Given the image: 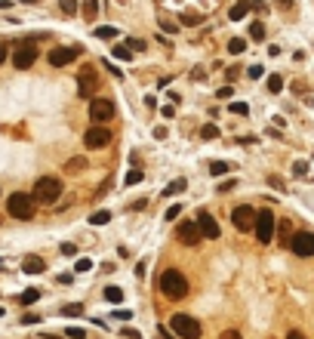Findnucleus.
Segmentation results:
<instances>
[{
	"label": "nucleus",
	"mask_w": 314,
	"mask_h": 339,
	"mask_svg": "<svg viewBox=\"0 0 314 339\" xmlns=\"http://www.w3.org/2000/svg\"><path fill=\"white\" fill-rule=\"evenodd\" d=\"M219 339H244V336H240V333H237V330H225V333H222V336H219Z\"/></svg>",
	"instance_id": "nucleus-41"
},
{
	"label": "nucleus",
	"mask_w": 314,
	"mask_h": 339,
	"mask_svg": "<svg viewBox=\"0 0 314 339\" xmlns=\"http://www.w3.org/2000/svg\"><path fill=\"white\" fill-rule=\"evenodd\" d=\"M250 9H265V0H250Z\"/></svg>",
	"instance_id": "nucleus-46"
},
{
	"label": "nucleus",
	"mask_w": 314,
	"mask_h": 339,
	"mask_svg": "<svg viewBox=\"0 0 314 339\" xmlns=\"http://www.w3.org/2000/svg\"><path fill=\"white\" fill-rule=\"evenodd\" d=\"M142 182V170H129L126 173V185H139Z\"/></svg>",
	"instance_id": "nucleus-31"
},
{
	"label": "nucleus",
	"mask_w": 314,
	"mask_h": 339,
	"mask_svg": "<svg viewBox=\"0 0 314 339\" xmlns=\"http://www.w3.org/2000/svg\"><path fill=\"white\" fill-rule=\"evenodd\" d=\"M99 15V0H83V19L92 22Z\"/></svg>",
	"instance_id": "nucleus-17"
},
{
	"label": "nucleus",
	"mask_w": 314,
	"mask_h": 339,
	"mask_svg": "<svg viewBox=\"0 0 314 339\" xmlns=\"http://www.w3.org/2000/svg\"><path fill=\"white\" fill-rule=\"evenodd\" d=\"M37 299H40V290H34V287H31V290H25L22 296H18V302H22V306H34Z\"/></svg>",
	"instance_id": "nucleus-19"
},
{
	"label": "nucleus",
	"mask_w": 314,
	"mask_h": 339,
	"mask_svg": "<svg viewBox=\"0 0 314 339\" xmlns=\"http://www.w3.org/2000/svg\"><path fill=\"white\" fill-rule=\"evenodd\" d=\"M34 210H37L34 194H22V191L9 194V201H6V213H9L12 219H31V216H34Z\"/></svg>",
	"instance_id": "nucleus-3"
},
{
	"label": "nucleus",
	"mask_w": 314,
	"mask_h": 339,
	"mask_svg": "<svg viewBox=\"0 0 314 339\" xmlns=\"http://www.w3.org/2000/svg\"><path fill=\"white\" fill-rule=\"evenodd\" d=\"M231 170V164H225V160H213V164H210V173L213 176H222V173H228Z\"/></svg>",
	"instance_id": "nucleus-23"
},
{
	"label": "nucleus",
	"mask_w": 314,
	"mask_h": 339,
	"mask_svg": "<svg viewBox=\"0 0 314 339\" xmlns=\"http://www.w3.org/2000/svg\"><path fill=\"white\" fill-rule=\"evenodd\" d=\"M170 330H173L179 339H197V336H200V324H197L191 315H173Z\"/></svg>",
	"instance_id": "nucleus-4"
},
{
	"label": "nucleus",
	"mask_w": 314,
	"mask_h": 339,
	"mask_svg": "<svg viewBox=\"0 0 314 339\" xmlns=\"http://www.w3.org/2000/svg\"><path fill=\"white\" fill-rule=\"evenodd\" d=\"M105 299H108V302H114V306H117V302L123 299V290H120V287H105Z\"/></svg>",
	"instance_id": "nucleus-21"
},
{
	"label": "nucleus",
	"mask_w": 314,
	"mask_h": 339,
	"mask_svg": "<svg viewBox=\"0 0 314 339\" xmlns=\"http://www.w3.org/2000/svg\"><path fill=\"white\" fill-rule=\"evenodd\" d=\"M62 198V179L59 176H40L34 182V201L40 204H55Z\"/></svg>",
	"instance_id": "nucleus-2"
},
{
	"label": "nucleus",
	"mask_w": 314,
	"mask_h": 339,
	"mask_svg": "<svg viewBox=\"0 0 314 339\" xmlns=\"http://www.w3.org/2000/svg\"><path fill=\"white\" fill-rule=\"evenodd\" d=\"M228 49H231V52H237V56H240V52L247 49V40H244V37H231V40H228Z\"/></svg>",
	"instance_id": "nucleus-25"
},
{
	"label": "nucleus",
	"mask_w": 314,
	"mask_h": 339,
	"mask_svg": "<svg viewBox=\"0 0 314 339\" xmlns=\"http://www.w3.org/2000/svg\"><path fill=\"white\" fill-rule=\"evenodd\" d=\"M182 188H185V179H179V182H173L170 188H163V198H170V194H179Z\"/></svg>",
	"instance_id": "nucleus-30"
},
{
	"label": "nucleus",
	"mask_w": 314,
	"mask_h": 339,
	"mask_svg": "<svg viewBox=\"0 0 314 339\" xmlns=\"http://www.w3.org/2000/svg\"><path fill=\"white\" fill-rule=\"evenodd\" d=\"M179 213H182V207H179V204H173L170 210H166V222H176V219H179Z\"/></svg>",
	"instance_id": "nucleus-34"
},
{
	"label": "nucleus",
	"mask_w": 314,
	"mask_h": 339,
	"mask_svg": "<svg viewBox=\"0 0 314 339\" xmlns=\"http://www.w3.org/2000/svg\"><path fill=\"white\" fill-rule=\"evenodd\" d=\"M77 52H80V46H55V49L49 52V65L62 68V65H68V62L77 59Z\"/></svg>",
	"instance_id": "nucleus-12"
},
{
	"label": "nucleus",
	"mask_w": 314,
	"mask_h": 339,
	"mask_svg": "<svg viewBox=\"0 0 314 339\" xmlns=\"http://www.w3.org/2000/svg\"><path fill=\"white\" fill-rule=\"evenodd\" d=\"M92 269V259H77V272H89Z\"/></svg>",
	"instance_id": "nucleus-39"
},
{
	"label": "nucleus",
	"mask_w": 314,
	"mask_h": 339,
	"mask_svg": "<svg viewBox=\"0 0 314 339\" xmlns=\"http://www.w3.org/2000/svg\"><path fill=\"white\" fill-rule=\"evenodd\" d=\"M250 37H253V40H262V37H265V25H262V22H253V25H250Z\"/></svg>",
	"instance_id": "nucleus-26"
},
{
	"label": "nucleus",
	"mask_w": 314,
	"mask_h": 339,
	"mask_svg": "<svg viewBox=\"0 0 314 339\" xmlns=\"http://www.w3.org/2000/svg\"><path fill=\"white\" fill-rule=\"evenodd\" d=\"M62 253L65 256H74V253H77V247H74V244H62Z\"/></svg>",
	"instance_id": "nucleus-43"
},
{
	"label": "nucleus",
	"mask_w": 314,
	"mask_h": 339,
	"mask_svg": "<svg viewBox=\"0 0 314 339\" xmlns=\"http://www.w3.org/2000/svg\"><path fill=\"white\" fill-rule=\"evenodd\" d=\"M182 22H185V25H197V22H200V15H191V12H182Z\"/></svg>",
	"instance_id": "nucleus-37"
},
{
	"label": "nucleus",
	"mask_w": 314,
	"mask_h": 339,
	"mask_svg": "<svg viewBox=\"0 0 314 339\" xmlns=\"http://www.w3.org/2000/svg\"><path fill=\"white\" fill-rule=\"evenodd\" d=\"M247 12H250V3H247V0H240V3H234V6H231L228 19H231V22H240V19H244Z\"/></svg>",
	"instance_id": "nucleus-16"
},
{
	"label": "nucleus",
	"mask_w": 314,
	"mask_h": 339,
	"mask_svg": "<svg viewBox=\"0 0 314 339\" xmlns=\"http://www.w3.org/2000/svg\"><path fill=\"white\" fill-rule=\"evenodd\" d=\"M6 59V43H0V62Z\"/></svg>",
	"instance_id": "nucleus-48"
},
{
	"label": "nucleus",
	"mask_w": 314,
	"mask_h": 339,
	"mask_svg": "<svg viewBox=\"0 0 314 339\" xmlns=\"http://www.w3.org/2000/svg\"><path fill=\"white\" fill-rule=\"evenodd\" d=\"M89 222L92 225H105V222H111V213L108 210H99V213H92V216H89Z\"/></svg>",
	"instance_id": "nucleus-22"
},
{
	"label": "nucleus",
	"mask_w": 314,
	"mask_h": 339,
	"mask_svg": "<svg viewBox=\"0 0 314 339\" xmlns=\"http://www.w3.org/2000/svg\"><path fill=\"white\" fill-rule=\"evenodd\" d=\"M200 136H203V139H216V136H219V127H213V123H207V127L200 130Z\"/></svg>",
	"instance_id": "nucleus-32"
},
{
	"label": "nucleus",
	"mask_w": 314,
	"mask_h": 339,
	"mask_svg": "<svg viewBox=\"0 0 314 339\" xmlns=\"http://www.w3.org/2000/svg\"><path fill=\"white\" fill-rule=\"evenodd\" d=\"M287 339H305V336H302L299 330H290V333H287Z\"/></svg>",
	"instance_id": "nucleus-47"
},
{
	"label": "nucleus",
	"mask_w": 314,
	"mask_h": 339,
	"mask_svg": "<svg viewBox=\"0 0 314 339\" xmlns=\"http://www.w3.org/2000/svg\"><path fill=\"white\" fill-rule=\"evenodd\" d=\"M96 37H102V40H111V37H117V28H111V25H105V28H96Z\"/></svg>",
	"instance_id": "nucleus-28"
},
{
	"label": "nucleus",
	"mask_w": 314,
	"mask_h": 339,
	"mask_svg": "<svg viewBox=\"0 0 314 339\" xmlns=\"http://www.w3.org/2000/svg\"><path fill=\"white\" fill-rule=\"evenodd\" d=\"M34 59H37V46H34V40L18 43L15 52H12V65H15V68H31Z\"/></svg>",
	"instance_id": "nucleus-8"
},
{
	"label": "nucleus",
	"mask_w": 314,
	"mask_h": 339,
	"mask_svg": "<svg viewBox=\"0 0 314 339\" xmlns=\"http://www.w3.org/2000/svg\"><path fill=\"white\" fill-rule=\"evenodd\" d=\"M197 225H200V231H203V238H219V225H216V219L210 216L207 210L197 213Z\"/></svg>",
	"instance_id": "nucleus-14"
},
{
	"label": "nucleus",
	"mask_w": 314,
	"mask_h": 339,
	"mask_svg": "<svg viewBox=\"0 0 314 339\" xmlns=\"http://www.w3.org/2000/svg\"><path fill=\"white\" fill-rule=\"evenodd\" d=\"M99 86V77H96V68L92 65H83L80 68V74H77V90L83 99H92V90Z\"/></svg>",
	"instance_id": "nucleus-7"
},
{
	"label": "nucleus",
	"mask_w": 314,
	"mask_h": 339,
	"mask_svg": "<svg viewBox=\"0 0 314 339\" xmlns=\"http://www.w3.org/2000/svg\"><path fill=\"white\" fill-rule=\"evenodd\" d=\"M105 68H108V71H111V74H114V77H123V71H120L117 65H111V62H105Z\"/></svg>",
	"instance_id": "nucleus-42"
},
{
	"label": "nucleus",
	"mask_w": 314,
	"mask_h": 339,
	"mask_svg": "<svg viewBox=\"0 0 314 339\" xmlns=\"http://www.w3.org/2000/svg\"><path fill=\"white\" fill-rule=\"evenodd\" d=\"M0 272H3V259H0Z\"/></svg>",
	"instance_id": "nucleus-49"
},
{
	"label": "nucleus",
	"mask_w": 314,
	"mask_h": 339,
	"mask_svg": "<svg viewBox=\"0 0 314 339\" xmlns=\"http://www.w3.org/2000/svg\"><path fill=\"white\" fill-rule=\"evenodd\" d=\"M126 46H129V49H145V40H139V37H133V40H129V43H126Z\"/></svg>",
	"instance_id": "nucleus-40"
},
{
	"label": "nucleus",
	"mask_w": 314,
	"mask_h": 339,
	"mask_svg": "<svg viewBox=\"0 0 314 339\" xmlns=\"http://www.w3.org/2000/svg\"><path fill=\"white\" fill-rule=\"evenodd\" d=\"M250 77H262V65H250Z\"/></svg>",
	"instance_id": "nucleus-45"
},
{
	"label": "nucleus",
	"mask_w": 314,
	"mask_h": 339,
	"mask_svg": "<svg viewBox=\"0 0 314 339\" xmlns=\"http://www.w3.org/2000/svg\"><path fill=\"white\" fill-rule=\"evenodd\" d=\"M274 228H277V222H274V213L271 210H262V213H256V241L259 244H268L271 238H274Z\"/></svg>",
	"instance_id": "nucleus-5"
},
{
	"label": "nucleus",
	"mask_w": 314,
	"mask_h": 339,
	"mask_svg": "<svg viewBox=\"0 0 314 339\" xmlns=\"http://www.w3.org/2000/svg\"><path fill=\"white\" fill-rule=\"evenodd\" d=\"M22 272H25V275H40V272H43V259H40V256H25Z\"/></svg>",
	"instance_id": "nucleus-15"
},
{
	"label": "nucleus",
	"mask_w": 314,
	"mask_h": 339,
	"mask_svg": "<svg viewBox=\"0 0 314 339\" xmlns=\"http://www.w3.org/2000/svg\"><path fill=\"white\" fill-rule=\"evenodd\" d=\"M290 250L296 256H314V235L311 231H296L290 238Z\"/></svg>",
	"instance_id": "nucleus-6"
},
{
	"label": "nucleus",
	"mask_w": 314,
	"mask_h": 339,
	"mask_svg": "<svg viewBox=\"0 0 314 339\" xmlns=\"http://www.w3.org/2000/svg\"><path fill=\"white\" fill-rule=\"evenodd\" d=\"M86 336V330H80V327H68V339H83Z\"/></svg>",
	"instance_id": "nucleus-36"
},
{
	"label": "nucleus",
	"mask_w": 314,
	"mask_h": 339,
	"mask_svg": "<svg viewBox=\"0 0 314 339\" xmlns=\"http://www.w3.org/2000/svg\"><path fill=\"white\" fill-rule=\"evenodd\" d=\"M231 222L237 231H253L256 228V210L253 207H234L231 210Z\"/></svg>",
	"instance_id": "nucleus-9"
},
{
	"label": "nucleus",
	"mask_w": 314,
	"mask_h": 339,
	"mask_svg": "<svg viewBox=\"0 0 314 339\" xmlns=\"http://www.w3.org/2000/svg\"><path fill=\"white\" fill-rule=\"evenodd\" d=\"M120 333H123V336H126V339H142V336H139V333H136V330H129V327H123V330H120Z\"/></svg>",
	"instance_id": "nucleus-44"
},
{
	"label": "nucleus",
	"mask_w": 314,
	"mask_h": 339,
	"mask_svg": "<svg viewBox=\"0 0 314 339\" xmlns=\"http://www.w3.org/2000/svg\"><path fill=\"white\" fill-rule=\"evenodd\" d=\"M247 111H250L247 102H231V114H247Z\"/></svg>",
	"instance_id": "nucleus-33"
},
{
	"label": "nucleus",
	"mask_w": 314,
	"mask_h": 339,
	"mask_svg": "<svg viewBox=\"0 0 314 339\" xmlns=\"http://www.w3.org/2000/svg\"><path fill=\"white\" fill-rule=\"evenodd\" d=\"M293 173H296V176H305V173H308V164H305V160H296V164H293Z\"/></svg>",
	"instance_id": "nucleus-35"
},
{
	"label": "nucleus",
	"mask_w": 314,
	"mask_h": 339,
	"mask_svg": "<svg viewBox=\"0 0 314 339\" xmlns=\"http://www.w3.org/2000/svg\"><path fill=\"white\" fill-rule=\"evenodd\" d=\"M86 167V160L83 157H77V160H68V170H83Z\"/></svg>",
	"instance_id": "nucleus-38"
},
{
	"label": "nucleus",
	"mask_w": 314,
	"mask_h": 339,
	"mask_svg": "<svg viewBox=\"0 0 314 339\" xmlns=\"http://www.w3.org/2000/svg\"><path fill=\"white\" fill-rule=\"evenodd\" d=\"M62 315H65V318H77V315H83V306H80V302H71V306H62Z\"/></svg>",
	"instance_id": "nucleus-20"
},
{
	"label": "nucleus",
	"mask_w": 314,
	"mask_h": 339,
	"mask_svg": "<svg viewBox=\"0 0 314 339\" xmlns=\"http://www.w3.org/2000/svg\"><path fill=\"white\" fill-rule=\"evenodd\" d=\"M176 235H179V241H182V244L194 247V244L203 238V231H200V225H197V222H182V225L176 228Z\"/></svg>",
	"instance_id": "nucleus-13"
},
{
	"label": "nucleus",
	"mask_w": 314,
	"mask_h": 339,
	"mask_svg": "<svg viewBox=\"0 0 314 339\" xmlns=\"http://www.w3.org/2000/svg\"><path fill=\"white\" fill-rule=\"evenodd\" d=\"M111 142V130L108 127H89L86 136H83V145L86 148H105Z\"/></svg>",
	"instance_id": "nucleus-11"
},
{
	"label": "nucleus",
	"mask_w": 314,
	"mask_h": 339,
	"mask_svg": "<svg viewBox=\"0 0 314 339\" xmlns=\"http://www.w3.org/2000/svg\"><path fill=\"white\" fill-rule=\"evenodd\" d=\"M59 9L65 15H74V12H77V0H59Z\"/></svg>",
	"instance_id": "nucleus-29"
},
{
	"label": "nucleus",
	"mask_w": 314,
	"mask_h": 339,
	"mask_svg": "<svg viewBox=\"0 0 314 339\" xmlns=\"http://www.w3.org/2000/svg\"><path fill=\"white\" fill-rule=\"evenodd\" d=\"M290 238H293V222L284 219L281 222V247H290Z\"/></svg>",
	"instance_id": "nucleus-18"
},
{
	"label": "nucleus",
	"mask_w": 314,
	"mask_h": 339,
	"mask_svg": "<svg viewBox=\"0 0 314 339\" xmlns=\"http://www.w3.org/2000/svg\"><path fill=\"white\" fill-rule=\"evenodd\" d=\"M157 287L166 299H185L188 296V278H185L179 269H166L157 281Z\"/></svg>",
	"instance_id": "nucleus-1"
},
{
	"label": "nucleus",
	"mask_w": 314,
	"mask_h": 339,
	"mask_svg": "<svg viewBox=\"0 0 314 339\" xmlns=\"http://www.w3.org/2000/svg\"><path fill=\"white\" fill-rule=\"evenodd\" d=\"M89 117L99 120V123L111 120V117H114V102H111V99H92L89 102Z\"/></svg>",
	"instance_id": "nucleus-10"
},
{
	"label": "nucleus",
	"mask_w": 314,
	"mask_h": 339,
	"mask_svg": "<svg viewBox=\"0 0 314 339\" xmlns=\"http://www.w3.org/2000/svg\"><path fill=\"white\" fill-rule=\"evenodd\" d=\"M111 56H117V59L129 62V59H133V49H129V46H114V49H111Z\"/></svg>",
	"instance_id": "nucleus-24"
},
{
	"label": "nucleus",
	"mask_w": 314,
	"mask_h": 339,
	"mask_svg": "<svg viewBox=\"0 0 314 339\" xmlns=\"http://www.w3.org/2000/svg\"><path fill=\"white\" fill-rule=\"evenodd\" d=\"M0 318H3V309H0Z\"/></svg>",
	"instance_id": "nucleus-50"
},
{
	"label": "nucleus",
	"mask_w": 314,
	"mask_h": 339,
	"mask_svg": "<svg viewBox=\"0 0 314 339\" xmlns=\"http://www.w3.org/2000/svg\"><path fill=\"white\" fill-rule=\"evenodd\" d=\"M268 90H271V93H281V90H284V77H281V74H271V77H268Z\"/></svg>",
	"instance_id": "nucleus-27"
}]
</instances>
